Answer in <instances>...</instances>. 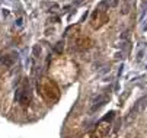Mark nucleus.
I'll use <instances>...</instances> for the list:
<instances>
[{"instance_id": "f03ea898", "label": "nucleus", "mask_w": 147, "mask_h": 138, "mask_svg": "<svg viewBox=\"0 0 147 138\" xmlns=\"http://www.w3.org/2000/svg\"><path fill=\"white\" fill-rule=\"evenodd\" d=\"M57 64L63 68L61 71V74L57 77V78H60L61 82H64V83H69V82H71L73 78L76 77V64L73 63V61H70V60H58L57 61Z\"/></svg>"}, {"instance_id": "423d86ee", "label": "nucleus", "mask_w": 147, "mask_h": 138, "mask_svg": "<svg viewBox=\"0 0 147 138\" xmlns=\"http://www.w3.org/2000/svg\"><path fill=\"white\" fill-rule=\"evenodd\" d=\"M111 131V125L107 121H102L100 124H98L96 127V137L98 138H105Z\"/></svg>"}, {"instance_id": "20e7f679", "label": "nucleus", "mask_w": 147, "mask_h": 138, "mask_svg": "<svg viewBox=\"0 0 147 138\" xmlns=\"http://www.w3.org/2000/svg\"><path fill=\"white\" fill-rule=\"evenodd\" d=\"M16 100L20 103V105H26L29 100H31V93H29V87L26 86V84H24V86H20L19 89H18V92H16Z\"/></svg>"}, {"instance_id": "f257e3e1", "label": "nucleus", "mask_w": 147, "mask_h": 138, "mask_svg": "<svg viewBox=\"0 0 147 138\" xmlns=\"http://www.w3.org/2000/svg\"><path fill=\"white\" fill-rule=\"evenodd\" d=\"M38 92L42 96V99L47 100L48 103H55L60 99V87L57 82L51 77L41 78L38 83Z\"/></svg>"}, {"instance_id": "39448f33", "label": "nucleus", "mask_w": 147, "mask_h": 138, "mask_svg": "<svg viewBox=\"0 0 147 138\" xmlns=\"http://www.w3.org/2000/svg\"><path fill=\"white\" fill-rule=\"evenodd\" d=\"M74 45H76V50H77V51H88V50L92 48L93 41H92L89 36H79V38L76 39Z\"/></svg>"}, {"instance_id": "7ed1b4c3", "label": "nucleus", "mask_w": 147, "mask_h": 138, "mask_svg": "<svg viewBox=\"0 0 147 138\" xmlns=\"http://www.w3.org/2000/svg\"><path fill=\"white\" fill-rule=\"evenodd\" d=\"M109 21V16L107 12H102V10H96L93 12L92 17H90V26L93 29H99L103 25H107V22Z\"/></svg>"}]
</instances>
